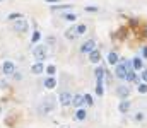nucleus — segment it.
Masks as SVG:
<instances>
[{
	"label": "nucleus",
	"instance_id": "1",
	"mask_svg": "<svg viewBox=\"0 0 147 128\" xmlns=\"http://www.w3.org/2000/svg\"><path fill=\"white\" fill-rule=\"evenodd\" d=\"M132 68V62L128 60H122L120 63H116V68H115V74L118 79H125L127 77V72Z\"/></svg>",
	"mask_w": 147,
	"mask_h": 128
},
{
	"label": "nucleus",
	"instance_id": "2",
	"mask_svg": "<svg viewBox=\"0 0 147 128\" xmlns=\"http://www.w3.org/2000/svg\"><path fill=\"white\" fill-rule=\"evenodd\" d=\"M33 56H34L36 62H43V60L48 56V53H46V46H43V44H36L34 50H33Z\"/></svg>",
	"mask_w": 147,
	"mask_h": 128
},
{
	"label": "nucleus",
	"instance_id": "3",
	"mask_svg": "<svg viewBox=\"0 0 147 128\" xmlns=\"http://www.w3.org/2000/svg\"><path fill=\"white\" fill-rule=\"evenodd\" d=\"M92 50H96V41H92V39H87L80 46V53H91Z\"/></svg>",
	"mask_w": 147,
	"mask_h": 128
},
{
	"label": "nucleus",
	"instance_id": "4",
	"mask_svg": "<svg viewBox=\"0 0 147 128\" xmlns=\"http://www.w3.org/2000/svg\"><path fill=\"white\" fill-rule=\"evenodd\" d=\"M58 101H60L62 106H69V104H72V94L70 92H62L58 96Z\"/></svg>",
	"mask_w": 147,
	"mask_h": 128
},
{
	"label": "nucleus",
	"instance_id": "5",
	"mask_svg": "<svg viewBox=\"0 0 147 128\" xmlns=\"http://www.w3.org/2000/svg\"><path fill=\"white\" fill-rule=\"evenodd\" d=\"M116 94H118L120 99H127V97L130 96V89H128L127 86H120V87L116 89Z\"/></svg>",
	"mask_w": 147,
	"mask_h": 128
},
{
	"label": "nucleus",
	"instance_id": "6",
	"mask_svg": "<svg viewBox=\"0 0 147 128\" xmlns=\"http://www.w3.org/2000/svg\"><path fill=\"white\" fill-rule=\"evenodd\" d=\"M2 70H3L5 75H12V74L15 72V65H14L12 62H3V68H2Z\"/></svg>",
	"mask_w": 147,
	"mask_h": 128
},
{
	"label": "nucleus",
	"instance_id": "7",
	"mask_svg": "<svg viewBox=\"0 0 147 128\" xmlns=\"http://www.w3.org/2000/svg\"><path fill=\"white\" fill-rule=\"evenodd\" d=\"M14 29H15L17 32H24V31H27V22H26L24 19H21V21H17V22L14 24Z\"/></svg>",
	"mask_w": 147,
	"mask_h": 128
},
{
	"label": "nucleus",
	"instance_id": "8",
	"mask_svg": "<svg viewBox=\"0 0 147 128\" xmlns=\"http://www.w3.org/2000/svg\"><path fill=\"white\" fill-rule=\"evenodd\" d=\"M72 104H74L75 108H80V106L84 104V94H75V96H72Z\"/></svg>",
	"mask_w": 147,
	"mask_h": 128
},
{
	"label": "nucleus",
	"instance_id": "9",
	"mask_svg": "<svg viewBox=\"0 0 147 128\" xmlns=\"http://www.w3.org/2000/svg\"><path fill=\"white\" fill-rule=\"evenodd\" d=\"M94 74H96V84H103V79H104V68L98 67Z\"/></svg>",
	"mask_w": 147,
	"mask_h": 128
},
{
	"label": "nucleus",
	"instance_id": "10",
	"mask_svg": "<svg viewBox=\"0 0 147 128\" xmlns=\"http://www.w3.org/2000/svg\"><path fill=\"white\" fill-rule=\"evenodd\" d=\"M89 58H91V63H98V62L101 60V53H99L98 50H92V51L89 53Z\"/></svg>",
	"mask_w": 147,
	"mask_h": 128
},
{
	"label": "nucleus",
	"instance_id": "11",
	"mask_svg": "<svg viewBox=\"0 0 147 128\" xmlns=\"http://www.w3.org/2000/svg\"><path fill=\"white\" fill-rule=\"evenodd\" d=\"M55 86H57V80H55V77H53V75H50V77L45 80V87L51 91V89H55Z\"/></svg>",
	"mask_w": 147,
	"mask_h": 128
},
{
	"label": "nucleus",
	"instance_id": "12",
	"mask_svg": "<svg viewBox=\"0 0 147 128\" xmlns=\"http://www.w3.org/2000/svg\"><path fill=\"white\" fill-rule=\"evenodd\" d=\"M43 70H45V67L41 65V62H36V63L31 67V72H33V74H36V75H39Z\"/></svg>",
	"mask_w": 147,
	"mask_h": 128
},
{
	"label": "nucleus",
	"instance_id": "13",
	"mask_svg": "<svg viewBox=\"0 0 147 128\" xmlns=\"http://www.w3.org/2000/svg\"><path fill=\"white\" fill-rule=\"evenodd\" d=\"M125 79H127V80H130V82H135V84H139V80H140V79L134 74V68H130V70L127 72V77H125Z\"/></svg>",
	"mask_w": 147,
	"mask_h": 128
},
{
	"label": "nucleus",
	"instance_id": "14",
	"mask_svg": "<svg viewBox=\"0 0 147 128\" xmlns=\"http://www.w3.org/2000/svg\"><path fill=\"white\" fill-rule=\"evenodd\" d=\"M65 38H67V39H70V41L77 38V31H75V26H74V27H70V29H69V31L65 32Z\"/></svg>",
	"mask_w": 147,
	"mask_h": 128
},
{
	"label": "nucleus",
	"instance_id": "15",
	"mask_svg": "<svg viewBox=\"0 0 147 128\" xmlns=\"http://www.w3.org/2000/svg\"><path fill=\"white\" fill-rule=\"evenodd\" d=\"M108 63H110V65H116V63H118V55H116L115 51H111V53L108 55Z\"/></svg>",
	"mask_w": 147,
	"mask_h": 128
},
{
	"label": "nucleus",
	"instance_id": "16",
	"mask_svg": "<svg viewBox=\"0 0 147 128\" xmlns=\"http://www.w3.org/2000/svg\"><path fill=\"white\" fill-rule=\"evenodd\" d=\"M132 67H134V70H140V68H142V60H140L139 56H135V58L132 60Z\"/></svg>",
	"mask_w": 147,
	"mask_h": 128
},
{
	"label": "nucleus",
	"instance_id": "17",
	"mask_svg": "<svg viewBox=\"0 0 147 128\" xmlns=\"http://www.w3.org/2000/svg\"><path fill=\"white\" fill-rule=\"evenodd\" d=\"M118 109H120V113H127V111L130 109V103H128L127 99H123V103L118 106Z\"/></svg>",
	"mask_w": 147,
	"mask_h": 128
},
{
	"label": "nucleus",
	"instance_id": "18",
	"mask_svg": "<svg viewBox=\"0 0 147 128\" xmlns=\"http://www.w3.org/2000/svg\"><path fill=\"white\" fill-rule=\"evenodd\" d=\"M75 31H77V36H79V34H84V32L87 31V26H86V24H79V26H75Z\"/></svg>",
	"mask_w": 147,
	"mask_h": 128
},
{
	"label": "nucleus",
	"instance_id": "19",
	"mask_svg": "<svg viewBox=\"0 0 147 128\" xmlns=\"http://www.w3.org/2000/svg\"><path fill=\"white\" fill-rule=\"evenodd\" d=\"M75 118H77V120H84V118H86V109H80V108H77Z\"/></svg>",
	"mask_w": 147,
	"mask_h": 128
},
{
	"label": "nucleus",
	"instance_id": "20",
	"mask_svg": "<svg viewBox=\"0 0 147 128\" xmlns=\"http://www.w3.org/2000/svg\"><path fill=\"white\" fill-rule=\"evenodd\" d=\"M67 9H72L70 3H63V5H55L53 10H67Z\"/></svg>",
	"mask_w": 147,
	"mask_h": 128
},
{
	"label": "nucleus",
	"instance_id": "21",
	"mask_svg": "<svg viewBox=\"0 0 147 128\" xmlns=\"http://www.w3.org/2000/svg\"><path fill=\"white\" fill-rule=\"evenodd\" d=\"M9 21H14V19H22V14L21 12H14V14H9V17H7Z\"/></svg>",
	"mask_w": 147,
	"mask_h": 128
},
{
	"label": "nucleus",
	"instance_id": "22",
	"mask_svg": "<svg viewBox=\"0 0 147 128\" xmlns=\"http://www.w3.org/2000/svg\"><path fill=\"white\" fill-rule=\"evenodd\" d=\"M39 38H41V34H39V31H34V32H33V36H31V41H33V43L36 44V43L39 41Z\"/></svg>",
	"mask_w": 147,
	"mask_h": 128
},
{
	"label": "nucleus",
	"instance_id": "23",
	"mask_svg": "<svg viewBox=\"0 0 147 128\" xmlns=\"http://www.w3.org/2000/svg\"><path fill=\"white\" fill-rule=\"evenodd\" d=\"M63 19H67V21L74 22V21H77V15H75V14H63Z\"/></svg>",
	"mask_w": 147,
	"mask_h": 128
},
{
	"label": "nucleus",
	"instance_id": "24",
	"mask_svg": "<svg viewBox=\"0 0 147 128\" xmlns=\"http://www.w3.org/2000/svg\"><path fill=\"white\" fill-rule=\"evenodd\" d=\"M84 103H87L89 106H92V104H94V99L91 97V94H84Z\"/></svg>",
	"mask_w": 147,
	"mask_h": 128
},
{
	"label": "nucleus",
	"instance_id": "25",
	"mask_svg": "<svg viewBox=\"0 0 147 128\" xmlns=\"http://www.w3.org/2000/svg\"><path fill=\"white\" fill-rule=\"evenodd\" d=\"M45 70H46V74H48V75H53V74L57 72V68H55L53 65H48V67H45Z\"/></svg>",
	"mask_w": 147,
	"mask_h": 128
},
{
	"label": "nucleus",
	"instance_id": "26",
	"mask_svg": "<svg viewBox=\"0 0 147 128\" xmlns=\"http://www.w3.org/2000/svg\"><path fill=\"white\" fill-rule=\"evenodd\" d=\"M96 94L98 96H103L104 92H103V84H96Z\"/></svg>",
	"mask_w": 147,
	"mask_h": 128
},
{
	"label": "nucleus",
	"instance_id": "27",
	"mask_svg": "<svg viewBox=\"0 0 147 128\" xmlns=\"http://www.w3.org/2000/svg\"><path fill=\"white\" fill-rule=\"evenodd\" d=\"M139 92H140V94H146L147 92V84H140V86H139Z\"/></svg>",
	"mask_w": 147,
	"mask_h": 128
},
{
	"label": "nucleus",
	"instance_id": "28",
	"mask_svg": "<svg viewBox=\"0 0 147 128\" xmlns=\"http://www.w3.org/2000/svg\"><path fill=\"white\" fill-rule=\"evenodd\" d=\"M98 10H99V9H98V7H92V5H87V7H86V12H98Z\"/></svg>",
	"mask_w": 147,
	"mask_h": 128
},
{
	"label": "nucleus",
	"instance_id": "29",
	"mask_svg": "<svg viewBox=\"0 0 147 128\" xmlns=\"http://www.w3.org/2000/svg\"><path fill=\"white\" fill-rule=\"evenodd\" d=\"M140 79H142L144 82H147V68L144 70V72H142V75H140Z\"/></svg>",
	"mask_w": 147,
	"mask_h": 128
},
{
	"label": "nucleus",
	"instance_id": "30",
	"mask_svg": "<svg viewBox=\"0 0 147 128\" xmlns=\"http://www.w3.org/2000/svg\"><path fill=\"white\" fill-rule=\"evenodd\" d=\"M14 77H15V80H21V79H22V75L17 74V72H14Z\"/></svg>",
	"mask_w": 147,
	"mask_h": 128
},
{
	"label": "nucleus",
	"instance_id": "31",
	"mask_svg": "<svg viewBox=\"0 0 147 128\" xmlns=\"http://www.w3.org/2000/svg\"><path fill=\"white\" fill-rule=\"evenodd\" d=\"M46 2H48V3H57L58 0H46Z\"/></svg>",
	"mask_w": 147,
	"mask_h": 128
},
{
	"label": "nucleus",
	"instance_id": "32",
	"mask_svg": "<svg viewBox=\"0 0 147 128\" xmlns=\"http://www.w3.org/2000/svg\"><path fill=\"white\" fill-rule=\"evenodd\" d=\"M144 55H146V56H147V46H146V48H144Z\"/></svg>",
	"mask_w": 147,
	"mask_h": 128
}]
</instances>
